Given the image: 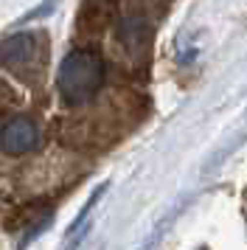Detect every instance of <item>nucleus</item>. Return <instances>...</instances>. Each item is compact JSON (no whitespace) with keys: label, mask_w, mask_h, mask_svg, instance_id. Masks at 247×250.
I'll return each instance as SVG.
<instances>
[{"label":"nucleus","mask_w":247,"mask_h":250,"mask_svg":"<svg viewBox=\"0 0 247 250\" xmlns=\"http://www.w3.org/2000/svg\"><path fill=\"white\" fill-rule=\"evenodd\" d=\"M104 79H107L104 59L93 48H76L62 59L56 73V87L67 104L79 107V104H87L104 87Z\"/></svg>","instance_id":"obj_1"},{"label":"nucleus","mask_w":247,"mask_h":250,"mask_svg":"<svg viewBox=\"0 0 247 250\" xmlns=\"http://www.w3.org/2000/svg\"><path fill=\"white\" fill-rule=\"evenodd\" d=\"M48 45L42 34L22 31L0 42V65L22 82H34L45 68Z\"/></svg>","instance_id":"obj_2"},{"label":"nucleus","mask_w":247,"mask_h":250,"mask_svg":"<svg viewBox=\"0 0 247 250\" xmlns=\"http://www.w3.org/2000/svg\"><path fill=\"white\" fill-rule=\"evenodd\" d=\"M40 126L34 118L28 115H14L9 118L3 129H0V149L3 152H9V155H25V152H34V149L40 146Z\"/></svg>","instance_id":"obj_3"},{"label":"nucleus","mask_w":247,"mask_h":250,"mask_svg":"<svg viewBox=\"0 0 247 250\" xmlns=\"http://www.w3.org/2000/svg\"><path fill=\"white\" fill-rule=\"evenodd\" d=\"M115 0H87L76 17V31L82 37H99L115 20Z\"/></svg>","instance_id":"obj_4"},{"label":"nucleus","mask_w":247,"mask_h":250,"mask_svg":"<svg viewBox=\"0 0 247 250\" xmlns=\"http://www.w3.org/2000/svg\"><path fill=\"white\" fill-rule=\"evenodd\" d=\"M149 42H152V28L144 17H126V20L118 23V45L132 59L146 57Z\"/></svg>","instance_id":"obj_5"},{"label":"nucleus","mask_w":247,"mask_h":250,"mask_svg":"<svg viewBox=\"0 0 247 250\" xmlns=\"http://www.w3.org/2000/svg\"><path fill=\"white\" fill-rule=\"evenodd\" d=\"M11 107H14V93H11L9 84H3V82H0V118L9 113Z\"/></svg>","instance_id":"obj_6"}]
</instances>
